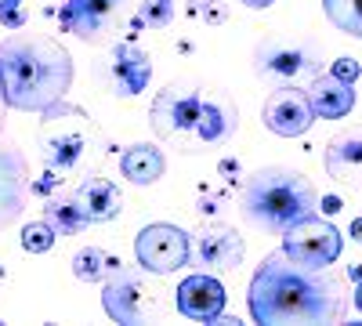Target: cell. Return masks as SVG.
I'll list each match as a JSON object with an SVG mask.
<instances>
[{"label":"cell","mask_w":362,"mask_h":326,"mask_svg":"<svg viewBox=\"0 0 362 326\" xmlns=\"http://www.w3.org/2000/svg\"><path fill=\"white\" fill-rule=\"evenodd\" d=\"M250 319L261 326H290V322H344L348 290L344 279L329 269H300L283 250L268 254L250 279Z\"/></svg>","instance_id":"6da1fadb"},{"label":"cell","mask_w":362,"mask_h":326,"mask_svg":"<svg viewBox=\"0 0 362 326\" xmlns=\"http://www.w3.org/2000/svg\"><path fill=\"white\" fill-rule=\"evenodd\" d=\"M148 124L156 138L181 156L225 149L239 131V105L214 83L174 80L153 98Z\"/></svg>","instance_id":"7a4b0ae2"},{"label":"cell","mask_w":362,"mask_h":326,"mask_svg":"<svg viewBox=\"0 0 362 326\" xmlns=\"http://www.w3.org/2000/svg\"><path fill=\"white\" fill-rule=\"evenodd\" d=\"M0 83L8 109L44 112L73 87V58L51 37L15 29L0 40Z\"/></svg>","instance_id":"3957f363"},{"label":"cell","mask_w":362,"mask_h":326,"mask_svg":"<svg viewBox=\"0 0 362 326\" xmlns=\"http://www.w3.org/2000/svg\"><path fill=\"white\" fill-rule=\"evenodd\" d=\"M37 149H40L44 167L66 182V177H83L90 170H98L105 156V134L87 116V109L62 98L40 112Z\"/></svg>","instance_id":"277c9868"},{"label":"cell","mask_w":362,"mask_h":326,"mask_svg":"<svg viewBox=\"0 0 362 326\" xmlns=\"http://www.w3.org/2000/svg\"><path fill=\"white\" fill-rule=\"evenodd\" d=\"M315 203V185L293 167H261L239 185V206L264 232H286L293 221L308 218Z\"/></svg>","instance_id":"5b68a950"},{"label":"cell","mask_w":362,"mask_h":326,"mask_svg":"<svg viewBox=\"0 0 362 326\" xmlns=\"http://www.w3.org/2000/svg\"><path fill=\"white\" fill-rule=\"evenodd\" d=\"M102 308L112 322H127V326L163 322L170 312L167 290L141 264H119L102 283Z\"/></svg>","instance_id":"8992f818"},{"label":"cell","mask_w":362,"mask_h":326,"mask_svg":"<svg viewBox=\"0 0 362 326\" xmlns=\"http://www.w3.org/2000/svg\"><path fill=\"white\" fill-rule=\"evenodd\" d=\"M58 22L66 33L90 47H109L141 29L138 0H66L58 11Z\"/></svg>","instance_id":"52a82bcc"},{"label":"cell","mask_w":362,"mask_h":326,"mask_svg":"<svg viewBox=\"0 0 362 326\" xmlns=\"http://www.w3.org/2000/svg\"><path fill=\"white\" fill-rule=\"evenodd\" d=\"M254 73L272 87L305 83L315 73H322V58H319V47L305 37L268 33L254 47Z\"/></svg>","instance_id":"ba28073f"},{"label":"cell","mask_w":362,"mask_h":326,"mask_svg":"<svg viewBox=\"0 0 362 326\" xmlns=\"http://www.w3.org/2000/svg\"><path fill=\"white\" fill-rule=\"evenodd\" d=\"M341 232L326 218H300L283 232V254L300 269H329L341 257Z\"/></svg>","instance_id":"9c48e42d"},{"label":"cell","mask_w":362,"mask_h":326,"mask_svg":"<svg viewBox=\"0 0 362 326\" xmlns=\"http://www.w3.org/2000/svg\"><path fill=\"white\" fill-rule=\"evenodd\" d=\"M189 250H192V235L181 232L177 225H145L134 240V257L141 269H148L153 276H174L177 269L189 264Z\"/></svg>","instance_id":"30bf717a"},{"label":"cell","mask_w":362,"mask_h":326,"mask_svg":"<svg viewBox=\"0 0 362 326\" xmlns=\"http://www.w3.org/2000/svg\"><path fill=\"white\" fill-rule=\"evenodd\" d=\"M247 254V243L239 228L232 225H199L192 232V250H189V261L196 272H210V276H225V272H235L239 261Z\"/></svg>","instance_id":"8fae6325"},{"label":"cell","mask_w":362,"mask_h":326,"mask_svg":"<svg viewBox=\"0 0 362 326\" xmlns=\"http://www.w3.org/2000/svg\"><path fill=\"white\" fill-rule=\"evenodd\" d=\"M102 80L116 98H138L148 87V80H153V58L134 40H116V44H109Z\"/></svg>","instance_id":"7c38bea8"},{"label":"cell","mask_w":362,"mask_h":326,"mask_svg":"<svg viewBox=\"0 0 362 326\" xmlns=\"http://www.w3.org/2000/svg\"><path fill=\"white\" fill-rule=\"evenodd\" d=\"M261 124L279 134V138H297V134H308L315 124V112L308 102V91H300V83H283V87H272L264 105H261Z\"/></svg>","instance_id":"4fadbf2b"},{"label":"cell","mask_w":362,"mask_h":326,"mask_svg":"<svg viewBox=\"0 0 362 326\" xmlns=\"http://www.w3.org/2000/svg\"><path fill=\"white\" fill-rule=\"evenodd\" d=\"M174 308L192 322H218V315L225 312L221 276L192 272L189 279H181V286L174 290Z\"/></svg>","instance_id":"5bb4252c"},{"label":"cell","mask_w":362,"mask_h":326,"mask_svg":"<svg viewBox=\"0 0 362 326\" xmlns=\"http://www.w3.org/2000/svg\"><path fill=\"white\" fill-rule=\"evenodd\" d=\"M322 167L341 189L362 192V124L344 127L326 141Z\"/></svg>","instance_id":"9a60e30c"},{"label":"cell","mask_w":362,"mask_h":326,"mask_svg":"<svg viewBox=\"0 0 362 326\" xmlns=\"http://www.w3.org/2000/svg\"><path fill=\"white\" fill-rule=\"evenodd\" d=\"M29 196V163L15 145H0V228L22 218Z\"/></svg>","instance_id":"2e32d148"},{"label":"cell","mask_w":362,"mask_h":326,"mask_svg":"<svg viewBox=\"0 0 362 326\" xmlns=\"http://www.w3.org/2000/svg\"><path fill=\"white\" fill-rule=\"evenodd\" d=\"M80 211L90 218V225H102V221H112L119 211H124V192L116 189V182H109V177H102L98 170L83 174L76 189H73Z\"/></svg>","instance_id":"e0dca14e"},{"label":"cell","mask_w":362,"mask_h":326,"mask_svg":"<svg viewBox=\"0 0 362 326\" xmlns=\"http://www.w3.org/2000/svg\"><path fill=\"white\" fill-rule=\"evenodd\" d=\"M308 102L315 120H344V116L355 109V83L341 80L337 73H315L308 80Z\"/></svg>","instance_id":"ac0fdd59"},{"label":"cell","mask_w":362,"mask_h":326,"mask_svg":"<svg viewBox=\"0 0 362 326\" xmlns=\"http://www.w3.org/2000/svg\"><path fill=\"white\" fill-rule=\"evenodd\" d=\"M163 170H167L163 149H156V145H148V141L131 145V149H124V156H119V174H124L131 185H141V189L156 185L163 177Z\"/></svg>","instance_id":"d6986e66"},{"label":"cell","mask_w":362,"mask_h":326,"mask_svg":"<svg viewBox=\"0 0 362 326\" xmlns=\"http://www.w3.org/2000/svg\"><path fill=\"white\" fill-rule=\"evenodd\" d=\"M44 221H47L58 235H80V232L90 225V218L80 211V203H76L73 192H66V196H47V199H44Z\"/></svg>","instance_id":"ffe728a7"},{"label":"cell","mask_w":362,"mask_h":326,"mask_svg":"<svg viewBox=\"0 0 362 326\" xmlns=\"http://www.w3.org/2000/svg\"><path fill=\"white\" fill-rule=\"evenodd\" d=\"M119 269V261L105 247H80L73 254V276L83 283H105Z\"/></svg>","instance_id":"44dd1931"},{"label":"cell","mask_w":362,"mask_h":326,"mask_svg":"<svg viewBox=\"0 0 362 326\" xmlns=\"http://www.w3.org/2000/svg\"><path fill=\"white\" fill-rule=\"evenodd\" d=\"M322 11L344 37L362 40V0H322Z\"/></svg>","instance_id":"7402d4cb"},{"label":"cell","mask_w":362,"mask_h":326,"mask_svg":"<svg viewBox=\"0 0 362 326\" xmlns=\"http://www.w3.org/2000/svg\"><path fill=\"white\" fill-rule=\"evenodd\" d=\"M174 11H177V0H141L138 4L141 25H153V29H167L174 22Z\"/></svg>","instance_id":"603a6c76"},{"label":"cell","mask_w":362,"mask_h":326,"mask_svg":"<svg viewBox=\"0 0 362 326\" xmlns=\"http://www.w3.org/2000/svg\"><path fill=\"white\" fill-rule=\"evenodd\" d=\"M54 240H58V232L40 218V221H29L25 228H22V247L29 250V254H47L51 247H54Z\"/></svg>","instance_id":"cb8c5ba5"},{"label":"cell","mask_w":362,"mask_h":326,"mask_svg":"<svg viewBox=\"0 0 362 326\" xmlns=\"http://www.w3.org/2000/svg\"><path fill=\"white\" fill-rule=\"evenodd\" d=\"M185 8L192 18H199L203 25H221L228 18V8L225 0H185Z\"/></svg>","instance_id":"d4e9b609"},{"label":"cell","mask_w":362,"mask_h":326,"mask_svg":"<svg viewBox=\"0 0 362 326\" xmlns=\"http://www.w3.org/2000/svg\"><path fill=\"white\" fill-rule=\"evenodd\" d=\"M329 73H337L341 80H351V83H355L362 69H358V62H355V58H337V62H334V69H329Z\"/></svg>","instance_id":"484cf974"},{"label":"cell","mask_w":362,"mask_h":326,"mask_svg":"<svg viewBox=\"0 0 362 326\" xmlns=\"http://www.w3.org/2000/svg\"><path fill=\"white\" fill-rule=\"evenodd\" d=\"M348 279L355 283V308L362 312V264H351V269H348Z\"/></svg>","instance_id":"4316f807"},{"label":"cell","mask_w":362,"mask_h":326,"mask_svg":"<svg viewBox=\"0 0 362 326\" xmlns=\"http://www.w3.org/2000/svg\"><path fill=\"white\" fill-rule=\"evenodd\" d=\"M0 22H4L8 29H22L25 25V15H22V8H11V11H0Z\"/></svg>","instance_id":"83f0119b"},{"label":"cell","mask_w":362,"mask_h":326,"mask_svg":"<svg viewBox=\"0 0 362 326\" xmlns=\"http://www.w3.org/2000/svg\"><path fill=\"white\" fill-rule=\"evenodd\" d=\"M243 8H250V11H264V8H272L276 0H239Z\"/></svg>","instance_id":"f1b7e54d"},{"label":"cell","mask_w":362,"mask_h":326,"mask_svg":"<svg viewBox=\"0 0 362 326\" xmlns=\"http://www.w3.org/2000/svg\"><path fill=\"white\" fill-rule=\"evenodd\" d=\"M322 211H326V214H337V211H341V199H337V196H326V199H322Z\"/></svg>","instance_id":"f546056e"},{"label":"cell","mask_w":362,"mask_h":326,"mask_svg":"<svg viewBox=\"0 0 362 326\" xmlns=\"http://www.w3.org/2000/svg\"><path fill=\"white\" fill-rule=\"evenodd\" d=\"M348 232H351V240H355V243H362V218H351Z\"/></svg>","instance_id":"4dcf8cb0"},{"label":"cell","mask_w":362,"mask_h":326,"mask_svg":"<svg viewBox=\"0 0 362 326\" xmlns=\"http://www.w3.org/2000/svg\"><path fill=\"white\" fill-rule=\"evenodd\" d=\"M4 116H8V98H4V83H0V131H4Z\"/></svg>","instance_id":"1f68e13d"},{"label":"cell","mask_w":362,"mask_h":326,"mask_svg":"<svg viewBox=\"0 0 362 326\" xmlns=\"http://www.w3.org/2000/svg\"><path fill=\"white\" fill-rule=\"evenodd\" d=\"M22 0H0V11H11V8H18Z\"/></svg>","instance_id":"d6a6232c"}]
</instances>
